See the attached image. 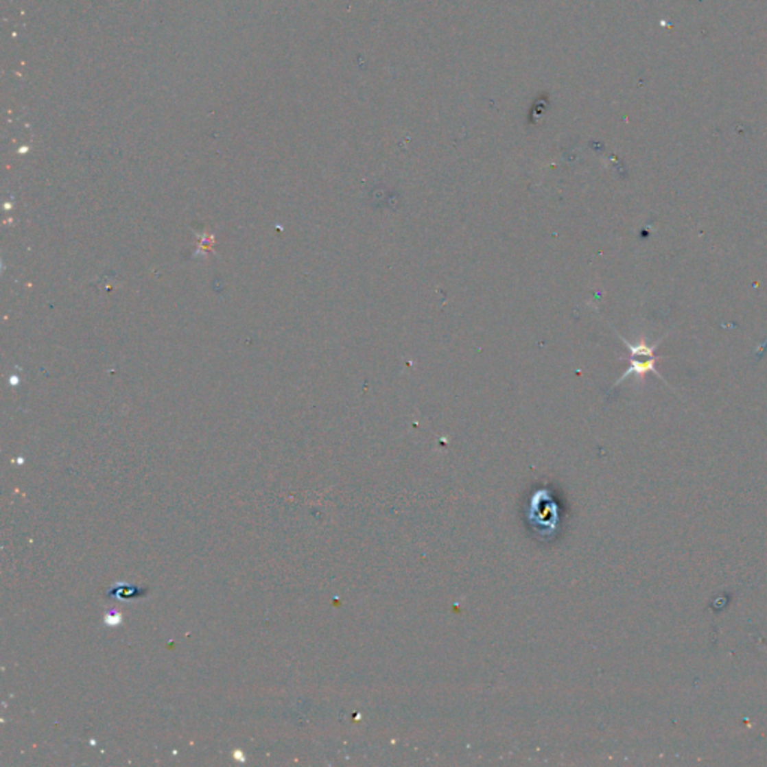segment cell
Masks as SVG:
<instances>
[{
	"mask_svg": "<svg viewBox=\"0 0 767 767\" xmlns=\"http://www.w3.org/2000/svg\"><path fill=\"white\" fill-rule=\"evenodd\" d=\"M624 340V344L630 349V366H628L626 372L622 375L621 379L616 382L621 384L622 381H625L630 375H637V377H643V375H646L649 372H655L657 375H659V372L657 370V348L659 344L655 345H648L644 344V342H639V344H630V342Z\"/></svg>",
	"mask_w": 767,
	"mask_h": 767,
	"instance_id": "obj_1",
	"label": "cell"
}]
</instances>
